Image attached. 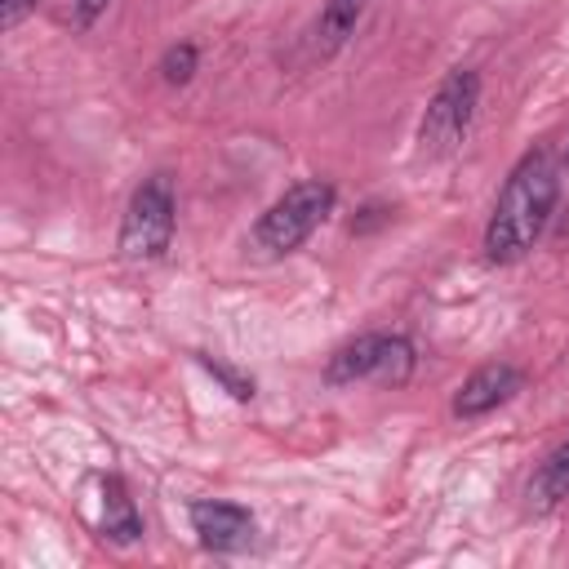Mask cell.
Instances as JSON below:
<instances>
[{"mask_svg":"<svg viewBox=\"0 0 569 569\" xmlns=\"http://www.w3.org/2000/svg\"><path fill=\"white\" fill-rule=\"evenodd\" d=\"M556 196H560V173H556L551 151L538 147V151L520 156L516 169L507 173L498 200H493L489 222H485V258L493 267L520 262L538 244V236L547 231Z\"/></svg>","mask_w":569,"mask_h":569,"instance_id":"obj_1","label":"cell"},{"mask_svg":"<svg viewBox=\"0 0 569 569\" xmlns=\"http://www.w3.org/2000/svg\"><path fill=\"white\" fill-rule=\"evenodd\" d=\"M338 191L329 178H302L293 187H284V196H276L258 222H253V249L267 258H284L293 249L307 244V236L333 213Z\"/></svg>","mask_w":569,"mask_h":569,"instance_id":"obj_2","label":"cell"},{"mask_svg":"<svg viewBox=\"0 0 569 569\" xmlns=\"http://www.w3.org/2000/svg\"><path fill=\"white\" fill-rule=\"evenodd\" d=\"M173 227H178L173 178L169 173H151V178H142L133 187V196L124 204L116 249H120L124 262H156L173 244Z\"/></svg>","mask_w":569,"mask_h":569,"instance_id":"obj_3","label":"cell"},{"mask_svg":"<svg viewBox=\"0 0 569 569\" xmlns=\"http://www.w3.org/2000/svg\"><path fill=\"white\" fill-rule=\"evenodd\" d=\"M476 107H480V76L471 67H453L427 98V111L418 120V151L427 160L453 156L476 120Z\"/></svg>","mask_w":569,"mask_h":569,"instance_id":"obj_4","label":"cell"},{"mask_svg":"<svg viewBox=\"0 0 569 569\" xmlns=\"http://www.w3.org/2000/svg\"><path fill=\"white\" fill-rule=\"evenodd\" d=\"M191 533L200 538L204 551L213 556H236L253 542V516L240 502H222V498H200L191 502Z\"/></svg>","mask_w":569,"mask_h":569,"instance_id":"obj_5","label":"cell"},{"mask_svg":"<svg viewBox=\"0 0 569 569\" xmlns=\"http://www.w3.org/2000/svg\"><path fill=\"white\" fill-rule=\"evenodd\" d=\"M525 391V373L511 365V360H493V365H480L476 373L462 378V387L453 391V418H485L493 413L498 405H507L511 396Z\"/></svg>","mask_w":569,"mask_h":569,"instance_id":"obj_6","label":"cell"},{"mask_svg":"<svg viewBox=\"0 0 569 569\" xmlns=\"http://www.w3.org/2000/svg\"><path fill=\"white\" fill-rule=\"evenodd\" d=\"M365 9H369V0H325L320 4V18L311 27V53L316 58H333L356 36Z\"/></svg>","mask_w":569,"mask_h":569,"instance_id":"obj_7","label":"cell"},{"mask_svg":"<svg viewBox=\"0 0 569 569\" xmlns=\"http://www.w3.org/2000/svg\"><path fill=\"white\" fill-rule=\"evenodd\" d=\"M382 351V333H360L351 342H342L329 360H325V382L329 387H351V382H369L373 365Z\"/></svg>","mask_w":569,"mask_h":569,"instance_id":"obj_8","label":"cell"},{"mask_svg":"<svg viewBox=\"0 0 569 569\" xmlns=\"http://www.w3.org/2000/svg\"><path fill=\"white\" fill-rule=\"evenodd\" d=\"M102 538L120 542V547L142 538V516H138L129 485L120 476H102Z\"/></svg>","mask_w":569,"mask_h":569,"instance_id":"obj_9","label":"cell"},{"mask_svg":"<svg viewBox=\"0 0 569 569\" xmlns=\"http://www.w3.org/2000/svg\"><path fill=\"white\" fill-rule=\"evenodd\" d=\"M525 498H529V511H551L569 498V440H560L529 476L525 485Z\"/></svg>","mask_w":569,"mask_h":569,"instance_id":"obj_10","label":"cell"},{"mask_svg":"<svg viewBox=\"0 0 569 569\" xmlns=\"http://www.w3.org/2000/svg\"><path fill=\"white\" fill-rule=\"evenodd\" d=\"M413 365H418L413 342L405 333H382V351H378V365H373V378L369 382H378V387H405L413 378Z\"/></svg>","mask_w":569,"mask_h":569,"instance_id":"obj_11","label":"cell"},{"mask_svg":"<svg viewBox=\"0 0 569 569\" xmlns=\"http://www.w3.org/2000/svg\"><path fill=\"white\" fill-rule=\"evenodd\" d=\"M196 67H200V49H196L191 40L169 44V49L160 53V62H156V71H160L164 84H187V80L196 76Z\"/></svg>","mask_w":569,"mask_h":569,"instance_id":"obj_12","label":"cell"},{"mask_svg":"<svg viewBox=\"0 0 569 569\" xmlns=\"http://www.w3.org/2000/svg\"><path fill=\"white\" fill-rule=\"evenodd\" d=\"M218 382H222V391L231 396V400H253V378L249 373H240V369H231V365H222V360H213V356H196Z\"/></svg>","mask_w":569,"mask_h":569,"instance_id":"obj_13","label":"cell"},{"mask_svg":"<svg viewBox=\"0 0 569 569\" xmlns=\"http://www.w3.org/2000/svg\"><path fill=\"white\" fill-rule=\"evenodd\" d=\"M111 0H67V22H71V31H89L98 18H102V9H107Z\"/></svg>","mask_w":569,"mask_h":569,"instance_id":"obj_14","label":"cell"},{"mask_svg":"<svg viewBox=\"0 0 569 569\" xmlns=\"http://www.w3.org/2000/svg\"><path fill=\"white\" fill-rule=\"evenodd\" d=\"M36 4H40V0H0V27H4V31H13V27H18Z\"/></svg>","mask_w":569,"mask_h":569,"instance_id":"obj_15","label":"cell"},{"mask_svg":"<svg viewBox=\"0 0 569 569\" xmlns=\"http://www.w3.org/2000/svg\"><path fill=\"white\" fill-rule=\"evenodd\" d=\"M565 169H569V147H565Z\"/></svg>","mask_w":569,"mask_h":569,"instance_id":"obj_16","label":"cell"}]
</instances>
